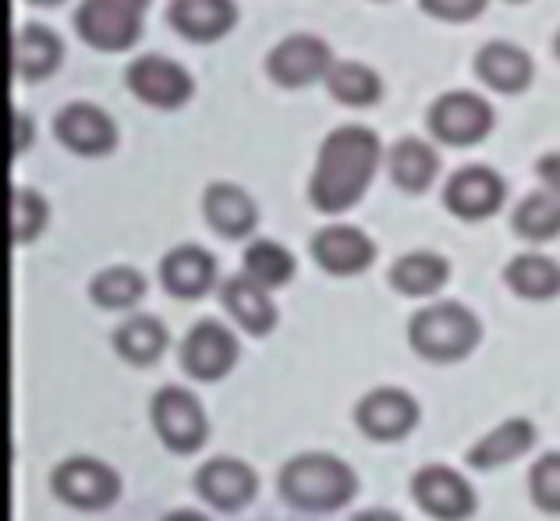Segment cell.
I'll return each instance as SVG.
<instances>
[{
  "instance_id": "6da1fadb",
  "label": "cell",
  "mask_w": 560,
  "mask_h": 521,
  "mask_svg": "<svg viewBox=\"0 0 560 521\" xmlns=\"http://www.w3.org/2000/svg\"><path fill=\"white\" fill-rule=\"evenodd\" d=\"M380 160V139L362 125L334 128L327 139L319 142L316 171L308 182V199L316 202V210L337 213L348 210L351 202L370 185Z\"/></svg>"
},
{
  "instance_id": "7a4b0ae2",
  "label": "cell",
  "mask_w": 560,
  "mask_h": 521,
  "mask_svg": "<svg viewBox=\"0 0 560 521\" xmlns=\"http://www.w3.org/2000/svg\"><path fill=\"white\" fill-rule=\"evenodd\" d=\"M355 489V472L334 454H299L280 472V497L302 511H337Z\"/></svg>"
},
{
  "instance_id": "3957f363",
  "label": "cell",
  "mask_w": 560,
  "mask_h": 521,
  "mask_svg": "<svg viewBox=\"0 0 560 521\" xmlns=\"http://www.w3.org/2000/svg\"><path fill=\"white\" fill-rule=\"evenodd\" d=\"M482 326L458 302H433L419 309L408 323V340L422 359L430 362H458L479 345Z\"/></svg>"
},
{
  "instance_id": "277c9868",
  "label": "cell",
  "mask_w": 560,
  "mask_h": 521,
  "mask_svg": "<svg viewBox=\"0 0 560 521\" xmlns=\"http://www.w3.org/2000/svg\"><path fill=\"white\" fill-rule=\"evenodd\" d=\"M150 412H153V429L171 451L191 454L206 443L210 422H206L199 397L185 391V386H164V391H156Z\"/></svg>"
},
{
  "instance_id": "5b68a950",
  "label": "cell",
  "mask_w": 560,
  "mask_h": 521,
  "mask_svg": "<svg viewBox=\"0 0 560 521\" xmlns=\"http://www.w3.org/2000/svg\"><path fill=\"white\" fill-rule=\"evenodd\" d=\"M145 4L150 0H82L75 11V28L100 50H125L139 36Z\"/></svg>"
},
{
  "instance_id": "8992f818",
  "label": "cell",
  "mask_w": 560,
  "mask_h": 521,
  "mask_svg": "<svg viewBox=\"0 0 560 521\" xmlns=\"http://www.w3.org/2000/svg\"><path fill=\"white\" fill-rule=\"evenodd\" d=\"M54 494L71 508L82 511H103L110 508L121 494V479L110 465H103L96 458H68L65 465L54 472Z\"/></svg>"
},
{
  "instance_id": "52a82bcc",
  "label": "cell",
  "mask_w": 560,
  "mask_h": 521,
  "mask_svg": "<svg viewBox=\"0 0 560 521\" xmlns=\"http://www.w3.org/2000/svg\"><path fill=\"white\" fill-rule=\"evenodd\" d=\"M493 125V111L482 96L468 93V89H451V93L436 96L430 107V131L440 142L451 146H471L479 142Z\"/></svg>"
},
{
  "instance_id": "ba28073f",
  "label": "cell",
  "mask_w": 560,
  "mask_h": 521,
  "mask_svg": "<svg viewBox=\"0 0 560 521\" xmlns=\"http://www.w3.org/2000/svg\"><path fill=\"white\" fill-rule=\"evenodd\" d=\"M411 497L436 521H465L476 514V489L468 486L465 475H458L447 465H430L416 472Z\"/></svg>"
},
{
  "instance_id": "9c48e42d",
  "label": "cell",
  "mask_w": 560,
  "mask_h": 521,
  "mask_svg": "<svg viewBox=\"0 0 560 521\" xmlns=\"http://www.w3.org/2000/svg\"><path fill=\"white\" fill-rule=\"evenodd\" d=\"M125 82L153 107H178L191 93V74L164 54H142L125 68Z\"/></svg>"
},
{
  "instance_id": "30bf717a",
  "label": "cell",
  "mask_w": 560,
  "mask_h": 521,
  "mask_svg": "<svg viewBox=\"0 0 560 521\" xmlns=\"http://www.w3.org/2000/svg\"><path fill=\"white\" fill-rule=\"evenodd\" d=\"M234 362H238V340L231 337L228 326H220L217 320H202L191 326L182 345V366L188 377L213 383L228 377Z\"/></svg>"
},
{
  "instance_id": "8fae6325",
  "label": "cell",
  "mask_w": 560,
  "mask_h": 521,
  "mask_svg": "<svg viewBox=\"0 0 560 521\" xmlns=\"http://www.w3.org/2000/svg\"><path fill=\"white\" fill-rule=\"evenodd\" d=\"M359 429L373 440H401L408 437L419 422V405L416 397L397 391V386H376L355 408Z\"/></svg>"
},
{
  "instance_id": "7c38bea8",
  "label": "cell",
  "mask_w": 560,
  "mask_h": 521,
  "mask_svg": "<svg viewBox=\"0 0 560 521\" xmlns=\"http://www.w3.org/2000/svg\"><path fill=\"white\" fill-rule=\"evenodd\" d=\"M444 202L451 213H458L465 220H479L500 210L504 202V177L493 167H482V163H468V167L454 171L444 185Z\"/></svg>"
},
{
  "instance_id": "4fadbf2b",
  "label": "cell",
  "mask_w": 560,
  "mask_h": 521,
  "mask_svg": "<svg viewBox=\"0 0 560 521\" xmlns=\"http://www.w3.org/2000/svg\"><path fill=\"white\" fill-rule=\"evenodd\" d=\"M267 71L280 85H305L330 71V47L319 36L294 33L267 54Z\"/></svg>"
},
{
  "instance_id": "5bb4252c",
  "label": "cell",
  "mask_w": 560,
  "mask_h": 521,
  "mask_svg": "<svg viewBox=\"0 0 560 521\" xmlns=\"http://www.w3.org/2000/svg\"><path fill=\"white\" fill-rule=\"evenodd\" d=\"M54 131L68 149H75V153H85V157L107 153L117 142L110 114L96 107V103H68V107L57 111Z\"/></svg>"
},
{
  "instance_id": "9a60e30c",
  "label": "cell",
  "mask_w": 560,
  "mask_h": 521,
  "mask_svg": "<svg viewBox=\"0 0 560 521\" xmlns=\"http://www.w3.org/2000/svg\"><path fill=\"white\" fill-rule=\"evenodd\" d=\"M256 472L238 458H213L196 475V489L217 511H238L256 497Z\"/></svg>"
},
{
  "instance_id": "2e32d148",
  "label": "cell",
  "mask_w": 560,
  "mask_h": 521,
  "mask_svg": "<svg viewBox=\"0 0 560 521\" xmlns=\"http://www.w3.org/2000/svg\"><path fill=\"white\" fill-rule=\"evenodd\" d=\"M313 259L327 274H359L373 263L376 248L359 228L351 223H327L313 234Z\"/></svg>"
},
{
  "instance_id": "e0dca14e",
  "label": "cell",
  "mask_w": 560,
  "mask_h": 521,
  "mask_svg": "<svg viewBox=\"0 0 560 521\" xmlns=\"http://www.w3.org/2000/svg\"><path fill=\"white\" fill-rule=\"evenodd\" d=\"M160 280L174 298H199L213 288L217 259L199 245H178L160 259Z\"/></svg>"
},
{
  "instance_id": "ac0fdd59",
  "label": "cell",
  "mask_w": 560,
  "mask_h": 521,
  "mask_svg": "<svg viewBox=\"0 0 560 521\" xmlns=\"http://www.w3.org/2000/svg\"><path fill=\"white\" fill-rule=\"evenodd\" d=\"M476 74L500 93H518L533 79V57L514 43L493 39L476 50Z\"/></svg>"
},
{
  "instance_id": "d6986e66",
  "label": "cell",
  "mask_w": 560,
  "mask_h": 521,
  "mask_svg": "<svg viewBox=\"0 0 560 521\" xmlns=\"http://www.w3.org/2000/svg\"><path fill=\"white\" fill-rule=\"evenodd\" d=\"M220 302H224V309L234 316V323L245 326L248 334H270L273 323H277V309L273 302L267 298V291H262L253 277H231L220 285Z\"/></svg>"
},
{
  "instance_id": "ffe728a7",
  "label": "cell",
  "mask_w": 560,
  "mask_h": 521,
  "mask_svg": "<svg viewBox=\"0 0 560 521\" xmlns=\"http://www.w3.org/2000/svg\"><path fill=\"white\" fill-rule=\"evenodd\" d=\"M202 213L213 223V231L224 238H245L256 228V202L248 199V192L228 182H213L202 196Z\"/></svg>"
},
{
  "instance_id": "44dd1931",
  "label": "cell",
  "mask_w": 560,
  "mask_h": 521,
  "mask_svg": "<svg viewBox=\"0 0 560 521\" xmlns=\"http://www.w3.org/2000/svg\"><path fill=\"white\" fill-rule=\"evenodd\" d=\"M536 443V426L528 419H508L500 422L493 433H486L476 447L468 451V465L471 468H500L508 461L522 458L528 447Z\"/></svg>"
},
{
  "instance_id": "7402d4cb",
  "label": "cell",
  "mask_w": 560,
  "mask_h": 521,
  "mask_svg": "<svg viewBox=\"0 0 560 521\" xmlns=\"http://www.w3.org/2000/svg\"><path fill=\"white\" fill-rule=\"evenodd\" d=\"M167 22L188 39H217L234 22L231 0H171Z\"/></svg>"
},
{
  "instance_id": "603a6c76",
  "label": "cell",
  "mask_w": 560,
  "mask_h": 521,
  "mask_svg": "<svg viewBox=\"0 0 560 521\" xmlns=\"http://www.w3.org/2000/svg\"><path fill=\"white\" fill-rule=\"evenodd\" d=\"M390 163V177L397 188H408V192H422L425 185L433 182L436 171H440V157L430 142H422L416 136H405L390 146L387 153Z\"/></svg>"
},
{
  "instance_id": "cb8c5ba5",
  "label": "cell",
  "mask_w": 560,
  "mask_h": 521,
  "mask_svg": "<svg viewBox=\"0 0 560 521\" xmlns=\"http://www.w3.org/2000/svg\"><path fill=\"white\" fill-rule=\"evenodd\" d=\"M11 61L14 71L25 74V79H39L57 68L61 61V39H57L47 25H22L11 39Z\"/></svg>"
},
{
  "instance_id": "d4e9b609",
  "label": "cell",
  "mask_w": 560,
  "mask_h": 521,
  "mask_svg": "<svg viewBox=\"0 0 560 521\" xmlns=\"http://www.w3.org/2000/svg\"><path fill=\"white\" fill-rule=\"evenodd\" d=\"M504 280L511 291H518L522 298H553L560 294V263L542 256V252H522V256H514L504 270Z\"/></svg>"
},
{
  "instance_id": "484cf974",
  "label": "cell",
  "mask_w": 560,
  "mask_h": 521,
  "mask_svg": "<svg viewBox=\"0 0 560 521\" xmlns=\"http://www.w3.org/2000/svg\"><path fill=\"white\" fill-rule=\"evenodd\" d=\"M447 274H451V266L444 256H436V252H408V256L394 259L390 285L401 294L422 298V294H433L444 288Z\"/></svg>"
},
{
  "instance_id": "4316f807",
  "label": "cell",
  "mask_w": 560,
  "mask_h": 521,
  "mask_svg": "<svg viewBox=\"0 0 560 521\" xmlns=\"http://www.w3.org/2000/svg\"><path fill=\"white\" fill-rule=\"evenodd\" d=\"M114 348L125 355L131 366H153L167 348V331L156 316H131L117 326Z\"/></svg>"
},
{
  "instance_id": "83f0119b",
  "label": "cell",
  "mask_w": 560,
  "mask_h": 521,
  "mask_svg": "<svg viewBox=\"0 0 560 521\" xmlns=\"http://www.w3.org/2000/svg\"><path fill=\"white\" fill-rule=\"evenodd\" d=\"M511 223L528 242H547V238L560 234V192L553 188L528 192V196L514 206Z\"/></svg>"
},
{
  "instance_id": "f1b7e54d",
  "label": "cell",
  "mask_w": 560,
  "mask_h": 521,
  "mask_svg": "<svg viewBox=\"0 0 560 521\" xmlns=\"http://www.w3.org/2000/svg\"><path fill=\"white\" fill-rule=\"evenodd\" d=\"M242 263H245V277H253L259 288H280L294 274V256L284 245L270 242V238H259V242L248 245Z\"/></svg>"
},
{
  "instance_id": "f546056e",
  "label": "cell",
  "mask_w": 560,
  "mask_h": 521,
  "mask_svg": "<svg viewBox=\"0 0 560 521\" xmlns=\"http://www.w3.org/2000/svg\"><path fill=\"white\" fill-rule=\"evenodd\" d=\"M334 100L351 103V107H362V103H373L380 96V79L373 68H365L359 61H337L330 71L323 74Z\"/></svg>"
},
{
  "instance_id": "4dcf8cb0",
  "label": "cell",
  "mask_w": 560,
  "mask_h": 521,
  "mask_svg": "<svg viewBox=\"0 0 560 521\" xmlns=\"http://www.w3.org/2000/svg\"><path fill=\"white\" fill-rule=\"evenodd\" d=\"M90 294L103 309H131L145 294V277L131 266H110L93 277Z\"/></svg>"
},
{
  "instance_id": "1f68e13d",
  "label": "cell",
  "mask_w": 560,
  "mask_h": 521,
  "mask_svg": "<svg viewBox=\"0 0 560 521\" xmlns=\"http://www.w3.org/2000/svg\"><path fill=\"white\" fill-rule=\"evenodd\" d=\"M43 223H47V202H43V196L33 188L14 185L11 188V238L22 245L33 234H39Z\"/></svg>"
},
{
  "instance_id": "d6a6232c",
  "label": "cell",
  "mask_w": 560,
  "mask_h": 521,
  "mask_svg": "<svg viewBox=\"0 0 560 521\" xmlns=\"http://www.w3.org/2000/svg\"><path fill=\"white\" fill-rule=\"evenodd\" d=\"M528 494H533L536 508L547 514H560V451L542 454L533 472H528Z\"/></svg>"
},
{
  "instance_id": "836d02e7",
  "label": "cell",
  "mask_w": 560,
  "mask_h": 521,
  "mask_svg": "<svg viewBox=\"0 0 560 521\" xmlns=\"http://www.w3.org/2000/svg\"><path fill=\"white\" fill-rule=\"evenodd\" d=\"M422 11L436 14V19H471V14H479L486 0H419Z\"/></svg>"
},
{
  "instance_id": "e575fe53",
  "label": "cell",
  "mask_w": 560,
  "mask_h": 521,
  "mask_svg": "<svg viewBox=\"0 0 560 521\" xmlns=\"http://www.w3.org/2000/svg\"><path fill=\"white\" fill-rule=\"evenodd\" d=\"M536 174L547 182L553 192H560V153H547V157H539L536 163Z\"/></svg>"
},
{
  "instance_id": "d590c367",
  "label": "cell",
  "mask_w": 560,
  "mask_h": 521,
  "mask_svg": "<svg viewBox=\"0 0 560 521\" xmlns=\"http://www.w3.org/2000/svg\"><path fill=\"white\" fill-rule=\"evenodd\" d=\"M351 521H401L394 511H387V508H373V511H362V514H355Z\"/></svg>"
},
{
  "instance_id": "8d00e7d4",
  "label": "cell",
  "mask_w": 560,
  "mask_h": 521,
  "mask_svg": "<svg viewBox=\"0 0 560 521\" xmlns=\"http://www.w3.org/2000/svg\"><path fill=\"white\" fill-rule=\"evenodd\" d=\"M14 125H19V142H14V149L22 153V146H25V128H28V121H25V114H22V111L14 114Z\"/></svg>"
},
{
  "instance_id": "74e56055",
  "label": "cell",
  "mask_w": 560,
  "mask_h": 521,
  "mask_svg": "<svg viewBox=\"0 0 560 521\" xmlns=\"http://www.w3.org/2000/svg\"><path fill=\"white\" fill-rule=\"evenodd\" d=\"M164 521H206L199 511H174V514H167Z\"/></svg>"
},
{
  "instance_id": "f35d334b",
  "label": "cell",
  "mask_w": 560,
  "mask_h": 521,
  "mask_svg": "<svg viewBox=\"0 0 560 521\" xmlns=\"http://www.w3.org/2000/svg\"><path fill=\"white\" fill-rule=\"evenodd\" d=\"M553 47H557V54H560V28H557V39H553Z\"/></svg>"
},
{
  "instance_id": "ab89813d",
  "label": "cell",
  "mask_w": 560,
  "mask_h": 521,
  "mask_svg": "<svg viewBox=\"0 0 560 521\" xmlns=\"http://www.w3.org/2000/svg\"><path fill=\"white\" fill-rule=\"evenodd\" d=\"M36 4H57V0H36Z\"/></svg>"
}]
</instances>
